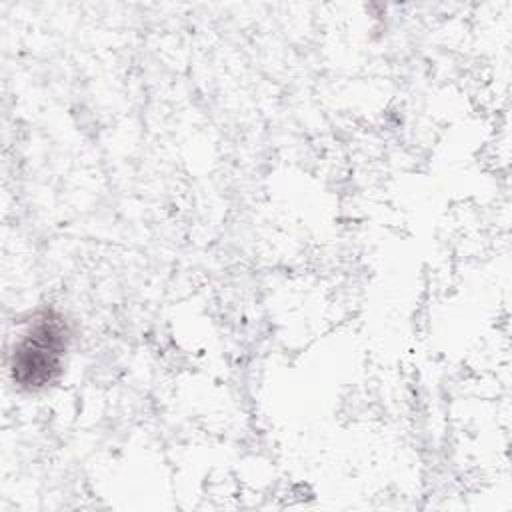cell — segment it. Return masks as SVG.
I'll list each match as a JSON object with an SVG mask.
<instances>
[{
  "label": "cell",
  "instance_id": "cell-1",
  "mask_svg": "<svg viewBox=\"0 0 512 512\" xmlns=\"http://www.w3.org/2000/svg\"><path fill=\"white\" fill-rule=\"evenodd\" d=\"M68 324L52 310L40 312L14 344L12 378L18 386L38 390L52 384L62 372V358L68 350Z\"/></svg>",
  "mask_w": 512,
  "mask_h": 512
}]
</instances>
